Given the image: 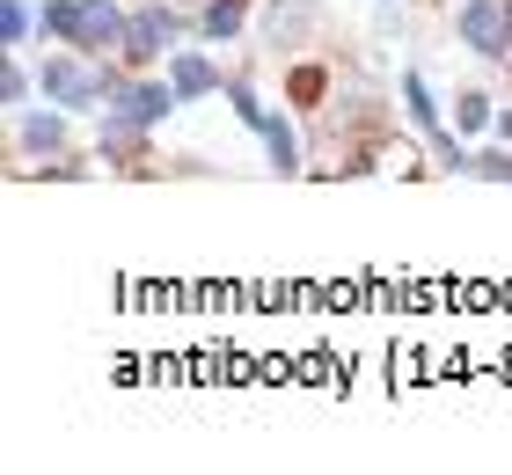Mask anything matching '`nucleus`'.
Returning a JSON list of instances; mask_svg holds the SVG:
<instances>
[{"label": "nucleus", "instance_id": "nucleus-4", "mask_svg": "<svg viewBox=\"0 0 512 475\" xmlns=\"http://www.w3.org/2000/svg\"><path fill=\"white\" fill-rule=\"evenodd\" d=\"M176 103H183V95H176V81L161 74V81H125L110 110H118V117H132V125H161V117H169Z\"/></svg>", "mask_w": 512, "mask_h": 475}, {"label": "nucleus", "instance_id": "nucleus-10", "mask_svg": "<svg viewBox=\"0 0 512 475\" xmlns=\"http://www.w3.org/2000/svg\"><path fill=\"white\" fill-rule=\"evenodd\" d=\"M264 147H271V169L278 176H300V132L286 125V117H271V125H264Z\"/></svg>", "mask_w": 512, "mask_h": 475}, {"label": "nucleus", "instance_id": "nucleus-8", "mask_svg": "<svg viewBox=\"0 0 512 475\" xmlns=\"http://www.w3.org/2000/svg\"><path fill=\"white\" fill-rule=\"evenodd\" d=\"M242 15H249V0H205V8H198L205 44H235L242 37Z\"/></svg>", "mask_w": 512, "mask_h": 475}, {"label": "nucleus", "instance_id": "nucleus-16", "mask_svg": "<svg viewBox=\"0 0 512 475\" xmlns=\"http://www.w3.org/2000/svg\"><path fill=\"white\" fill-rule=\"evenodd\" d=\"M0 95H8V103L22 110V95H30V74H22V66L8 59V66H0Z\"/></svg>", "mask_w": 512, "mask_h": 475}, {"label": "nucleus", "instance_id": "nucleus-1", "mask_svg": "<svg viewBox=\"0 0 512 475\" xmlns=\"http://www.w3.org/2000/svg\"><path fill=\"white\" fill-rule=\"evenodd\" d=\"M454 37L469 44L476 59H512V0H461Z\"/></svg>", "mask_w": 512, "mask_h": 475}, {"label": "nucleus", "instance_id": "nucleus-14", "mask_svg": "<svg viewBox=\"0 0 512 475\" xmlns=\"http://www.w3.org/2000/svg\"><path fill=\"white\" fill-rule=\"evenodd\" d=\"M30 30H37L30 0H0V37H8V44H30Z\"/></svg>", "mask_w": 512, "mask_h": 475}, {"label": "nucleus", "instance_id": "nucleus-2", "mask_svg": "<svg viewBox=\"0 0 512 475\" xmlns=\"http://www.w3.org/2000/svg\"><path fill=\"white\" fill-rule=\"evenodd\" d=\"M176 52V15H169V0H147L132 22H125V44H118V66H132V74H147L154 59H169Z\"/></svg>", "mask_w": 512, "mask_h": 475}, {"label": "nucleus", "instance_id": "nucleus-5", "mask_svg": "<svg viewBox=\"0 0 512 475\" xmlns=\"http://www.w3.org/2000/svg\"><path fill=\"white\" fill-rule=\"evenodd\" d=\"M169 81H176V95L183 103H205V95H227V74L205 52H191V44H176L169 52Z\"/></svg>", "mask_w": 512, "mask_h": 475}, {"label": "nucleus", "instance_id": "nucleus-13", "mask_svg": "<svg viewBox=\"0 0 512 475\" xmlns=\"http://www.w3.org/2000/svg\"><path fill=\"white\" fill-rule=\"evenodd\" d=\"M227 103H235V117H242L249 132H264V125H271V110L256 103V88H249V81H227Z\"/></svg>", "mask_w": 512, "mask_h": 475}, {"label": "nucleus", "instance_id": "nucleus-9", "mask_svg": "<svg viewBox=\"0 0 512 475\" xmlns=\"http://www.w3.org/2000/svg\"><path fill=\"white\" fill-rule=\"evenodd\" d=\"M403 110H410V125L417 132H439V103H432V88H425V74H417V66H403Z\"/></svg>", "mask_w": 512, "mask_h": 475}, {"label": "nucleus", "instance_id": "nucleus-15", "mask_svg": "<svg viewBox=\"0 0 512 475\" xmlns=\"http://www.w3.org/2000/svg\"><path fill=\"white\" fill-rule=\"evenodd\" d=\"M469 176H483V183H512V154H505V147L469 154Z\"/></svg>", "mask_w": 512, "mask_h": 475}, {"label": "nucleus", "instance_id": "nucleus-3", "mask_svg": "<svg viewBox=\"0 0 512 475\" xmlns=\"http://www.w3.org/2000/svg\"><path fill=\"white\" fill-rule=\"evenodd\" d=\"M125 8L118 0H81V15H74V52H88V59H110L125 44Z\"/></svg>", "mask_w": 512, "mask_h": 475}, {"label": "nucleus", "instance_id": "nucleus-7", "mask_svg": "<svg viewBox=\"0 0 512 475\" xmlns=\"http://www.w3.org/2000/svg\"><path fill=\"white\" fill-rule=\"evenodd\" d=\"M286 95H293L300 110H322V103H330V66H322V59L286 66Z\"/></svg>", "mask_w": 512, "mask_h": 475}, {"label": "nucleus", "instance_id": "nucleus-12", "mask_svg": "<svg viewBox=\"0 0 512 475\" xmlns=\"http://www.w3.org/2000/svg\"><path fill=\"white\" fill-rule=\"evenodd\" d=\"M454 125H461V132H483V125H491V95H483V88H461V95H454Z\"/></svg>", "mask_w": 512, "mask_h": 475}, {"label": "nucleus", "instance_id": "nucleus-11", "mask_svg": "<svg viewBox=\"0 0 512 475\" xmlns=\"http://www.w3.org/2000/svg\"><path fill=\"white\" fill-rule=\"evenodd\" d=\"M74 15H81V0H44V8H37L44 44H74Z\"/></svg>", "mask_w": 512, "mask_h": 475}, {"label": "nucleus", "instance_id": "nucleus-6", "mask_svg": "<svg viewBox=\"0 0 512 475\" xmlns=\"http://www.w3.org/2000/svg\"><path fill=\"white\" fill-rule=\"evenodd\" d=\"M15 154H30V161H44V154H66V117H59V110L22 117V125H15Z\"/></svg>", "mask_w": 512, "mask_h": 475}]
</instances>
